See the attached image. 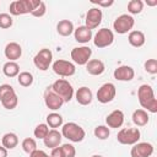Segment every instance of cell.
<instances>
[{"mask_svg": "<svg viewBox=\"0 0 157 157\" xmlns=\"http://www.w3.org/2000/svg\"><path fill=\"white\" fill-rule=\"evenodd\" d=\"M137 98H139V103L140 105L150 113H157V99L155 97V92L153 88L145 83L141 85L137 90Z\"/></svg>", "mask_w": 157, "mask_h": 157, "instance_id": "1", "label": "cell"}, {"mask_svg": "<svg viewBox=\"0 0 157 157\" xmlns=\"http://www.w3.org/2000/svg\"><path fill=\"white\" fill-rule=\"evenodd\" d=\"M40 0H15L10 4L9 10L12 16H20L26 13H32V11L38 7Z\"/></svg>", "mask_w": 157, "mask_h": 157, "instance_id": "2", "label": "cell"}, {"mask_svg": "<svg viewBox=\"0 0 157 157\" xmlns=\"http://www.w3.org/2000/svg\"><path fill=\"white\" fill-rule=\"evenodd\" d=\"M50 90L54 93H56L64 101V103L70 102L74 97V93H75L72 85L65 78H58L56 81H54L53 85L50 86Z\"/></svg>", "mask_w": 157, "mask_h": 157, "instance_id": "3", "label": "cell"}, {"mask_svg": "<svg viewBox=\"0 0 157 157\" xmlns=\"http://www.w3.org/2000/svg\"><path fill=\"white\" fill-rule=\"evenodd\" d=\"M0 102L5 109L12 110L18 104V97L12 86L4 83L0 86Z\"/></svg>", "mask_w": 157, "mask_h": 157, "instance_id": "4", "label": "cell"}, {"mask_svg": "<svg viewBox=\"0 0 157 157\" xmlns=\"http://www.w3.org/2000/svg\"><path fill=\"white\" fill-rule=\"evenodd\" d=\"M61 135H63V137L67 139L71 142H81L85 139L86 132H85L83 128H81L78 124L70 121V123H66L63 125Z\"/></svg>", "mask_w": 157, "mask_h": 157, "instance_id": "5", "label": "cell"}, {"mask_svg": "<svg viewBox=\"0 0 157 157\" xmlns=\"http://www.w3.org/2000/svg\"><path fill=\"white\" fill-rule=\"evenodd\" d=\"M135 25V20L131 15L129 13H123L120 16H118L114 22H113V29L118 33V34H125L128 32H130L132 29Z\"/></svg>", "mask_w": 157, "mask_h": 157, "instance_id": "6", "label": "cell"}, {"mask_svg": "<svg viewBox=\"0 0 157 157\" xmlns=\"http://www.w3.org/2000/svg\"><path fill=\"white\" fill-rule=\"evenodd\" d=\"M141 132L137 128L121 129L117 135V140L121 145H135L136 142H139Z\"/></svg>", "mask_w": 157, "mask_h": 157, "instance_id": "7", "label": "cell"}, {"mask_svg": "<svg viewBox=\"0 0 157 157\" xmlns=\"http://www.w3.org/2000/svg\"><path fill=\"white\" fill-rule=\"evenodd\" d=\"M53 61V53L50 52V49L48 48H43L40 49L33 58V64L37 69L45 71L49 69L50 64Z\"/></svg>", "mask_w": 157, "mask_h": 157, "instance_id": "8", "label": "cell"}, {"mask_svg": "<svg viewBox=\"0 0 157 157\" xmlns=\"http://www.w3.org/2000/svg\"><path fill=\"white\" fill-rule=\"evenodd\" d=\"M52 69L56 75H59L61 77H70L76 72L75 64L71 61H67V60H63V59L55 60L53 63Z\"/></svg>", "mask_w": 157, "mask_h": 157, "instance_id": "9", "label": "cell"}, {"mask_svg": "<svg viewBox=\"0 0 157 157\" xmlns=\"http://www.w3.org/2000/svg\"><path fill=\"white\" fill-rule=\"evenodd\" d=\"M114 42V33L109 28H101L93 37V44L97 48H107Z\"/></svg>", "mask_w": 157, "mask_h": 157, "instance_id": "10", "label": "cell"}, {"mask_svg": "<svg viewBox=\"0 0 157 157\" xmlns=\"http://www.w3.org/2000/svg\"><path fill=\"white\" fill-rule=\"evenodd\" d=\"M115 94H117V88H115L114 83L107 82V83H103L98 88V91H97V99H98L99 103L105 104V103L112 102L115 98Z\"/></svg>", "mask_w": 157, "mask_h": 157, "instance_id": "11", "label": "cell"}, {"mask_svg": "<svg viewBox=\"0 0 157 157\" xmlns=\"http://www.w3.org/2000/svg\"><path fill=\"white\" fill-rule=\"evenodd\" d=\"M91 55H92V49L87 45L76 47L71 50V59L75 64L78 65H86L91 60Z\"/></svg>", "mask_w": 157, "mask_h": 157, "instance_id": "12", "label": "cell"}, {"mask_svg": "<svg viewBox=\"0 0 157 157\" xmlns=\"http://www.w3.org/2000/svg\"><path fill=\"white\" fill-rule=\"evenodd\" d=\"M102 18H103V12L99 7H91L87 13H86V18H85V26L87 28H90L91 31L97 28L101 22H102Z\"/></svg>", "mask_w": 157, "mask_h": 157, "instance_id": "13", "label": "cell"}, {"mask_svg": "<svg viewBox=\"0 0 157 157\" xmlns=\"http://www.w3.org/2000/svg\"><path fill=\"white\" fill-rule=\"evenodd\" d=\"M153 153V146L150 142H136L130 151L131 157H150Z\"/></svg>", "mask_w": 157, "mask_h": 157, "instance_id": "14", "label": "cell"}, {"mask_svg": "<svg viewBox=\"0 0 157 157\" xmlns=\"http://www.w3.org/2000/svg\"><path fill=\"white\" fill-rule=\"evenodd\" d=\"M44 103H45L47 108H49L50 110H58L63 107L64 101L56 93H54L52 90H47L45 94H44Z\"/></svg>", "mask_w": 157, "mask_h": 157, "instance_id": "15", "label": "cell"}, {"mask_svg": "<svg viewBox=\"0 0 157 157\" xmlns=\"http://www.w3.org/2000/svg\"><path fill=\"white\" fill-rule=\"evenodd\" d=\"M4 54H5L6 59H9V61H16L22 55V48L18 43L10 42L6 44V47L4 49Z\"/></svg>", "mask_w": 157, "mask_h": 157, "instance_id": "16", "label": "cell"}, {"mask_svg": "<svg viewBox=\"0 0 157 157\" xmlns=\"http://www.w3.org/2000/svg\"><path fill=\"white\" fill-rule=\"evenodd\" d=\"M113 76L115 80L118 81H131L135 76V71L131 66L128 65H121L119 67H117L113 72Z\"/></svg>", "mask_w": 157, "mask_h": 157, "instance_id": "17", "label": "cell"}, {"mask_svg": "<svg viewBox=\"0 0 157 157\" xmlns=\"http://www.w3.org/2000/svg\"><path fill=\"white\" fill-rule=\"evenodd\" d=\"M105 123L108 128L118 129L124 124V113L120 109H115L112 113H109L105 118Z\"/></svg>", "mask_w": 157, "mask_h": 157, "instance_id": "18", "label": "cell"}, {"mask_svg": "<svg viewBox=\"0 0 157 157\" xmlns=\"http://www.w3.org/2000/svg\"><path fill=\"white\" fill-rule=\"evenodd\" d=\"M75 97H76V101H77L78 104L88 105L92 102V99H93V93H92V91L88 87L82 86V87H80L75 92Z\"/></svg>", "mask_w": 157, "mask_h": 157, "instance_id": "19", "label": "cell"}, {"mask_svg": "<svg viewBox=\"0 0 157 157\" xmlns=\"http://www.w3.org/2000/svg\"><path fill=\"white\" fill-rule=\"evenodd\" d=\"M61 139H63L61 132H59L56 129H50L48 135L43 139V141H44V145L47 147L55 148V147H58L61 144Z\"/></svg>", "mask_w": 157, "mask_h": 157, "instance_id": "20", "label": "cell"}, {"mask_svg": "<svg viewBox=\"0 0 157 157\" xmlns=\"http://www.w3.org/2000/svg\"><path fill=\"white\" fill-rule=\"evenodd\" d=\"M74 37L76 42L86 44L92 39V31L86 26H78L77 28L74 29Z\"/></svg>", "mask_w": 157, "mask_h": 157, "instance_id": "21", "label": "cell"}, {"mask_svg": "<svg viewBox=\"0 0 157 157\" xmlns=\"http://www.w3.org/2000/svg\"><path fill=\"white\" fill-rule=\"evenodd\" d=\"M86 70L90 75H93V76H99L104 72L105 70V66H104V63L99 59H91L87 64H86Z\"/></svg>", "mask_w": 157, "mask_h": 157, "instance_id": "22", "label": "cell"}, {"mask_svg": "<svg viewBox=\"0 0 157 157\" xmlns=\"http://www.w3.org/2000/svg\"><path fill=\"white\" fill-rule=\"evenodd\" d=\"M128 40L130 43V45L135 47V48H140L145 44V34L141 31H130L129 36H128Z\"/></svg>", "mask_w": 157, "mask_h": 157, "instance_id": "23", "label": "cell"}, {"mask_svg": "<svg viewBox=\"0 0 157 157\" xmlns=\"http://www.w3.org/2000/svg\"><path fill=\"white\" fill-rule=\"evenodd\" d=\"M74 23L70 20H61L56 25V32L63 37H69L74 33Z\"/></svg>", "mask_w": 157, "mask_h": 157, "instance_id": "24", "label": "cell"}, {"mask_svg": "<svg viewBox=\"0 0 157 157\" xmlns=\"http://www.w3.org/2000/svg\"><path fill=\"white\" fill-rule=\"evenodd\" d=\"M131 118H132V123L136 126H145L148 123V119H150L148 113L145 109H136V110H134Z\"/></svg>", "mask_w": 157, "mask_h": 157, "instance_id": "25", "label": "cell"}, {"mask_svg": "<svg viewBox=\"0 0 157 157\" xmlns=\"http://www.w3.org/2000/svg\"><path fill=\"white\" fill-rule=\"evenodd\" d=\"M1 144L6 150H12L18 145V137L13 132H6L1 139Z\"/></svg>", "mask_w": 157, "mask_h": 157, "instance_id": "26", "label": "cell"}, {"mask_svg": "<svg viewBox=\"0 0 157 157\" xmlns=\"http://www.w3.org/2000/svg\"><path fill=\"white\" fill-rule=\"evenodd\" d=\"M2 72L7 77H16L20 74V65L16 61H7L2 66Z\"/></svg>", "mask_w": 157, "mask_h": 157, "instance_id": "27", "label": "cell"}, {"mask_svg": "<svg viewBox=\"0 0 157 157\" xmlns=\"http://www.w3.org/2000/svg\"><path fill=\"white\" fill-rule=\"evenodd\" d=\"M47 125L52 129H56V128L63 126V117L55 112L48 114L47 115Z\"/></svg>", "mask_w": 157, "mask_h": 157, "instance_id": "28", "label": "cell"}, {"mask_svg": "<svg viewBox=\"0 0 157 157\" xmlns=\"http://www.w3.org/2000/svg\"><path fill=\"white\" fill-rule=\"evenodd\" d=\"M17 81L22 87H29L33 83V75L28 71H22L17 75Z\"/></svg>", "mask_w": 157, "mask_h": 157, "instance_id": "29", "label": "cell"}, {"mask_svg": "<svg viewBox=\"0 0 157 157\" xmlns=\"http://www.w3.org/2000/svg\"><path fill=\"white\" fill-rule=\"evenodd\" d=\"M144 10L142 0H130L128 2V11L131 15H137Z\"/></svg>", "mask_w": 157, "mask_h": 157, "instance_id": "30", "label": "cell"}, {"mask_svg": "<svg viewBox=\"0 0 157 157\" xmlns=\"http://www.w3.org/2000/svg\"><path fill=\"white\" fill-rule=\"evenodd\" d=\"M93 134H94V136H96L97 139H99V140H105V139L109 137L110 130H109V128L105 126V125H98V126L94 128Z\"/></svg>", "mask_w": 157, "mask_h": 157, "instance_id": "31", "label": "cell"}, {"mask_svg": "<svg viewBox=\"0 0 157 157\" xmlns=\"http://www.w3.org/2000/svg\"><path fill=\"white\" fill-rule=\"evenodd\" d=\"M22 150L26 152V153H32L33 151L37 150V142L33 137H26L23 141H22Z\"/></svg>", "mask_w": 157, "mask_h": 157, "instance_id": "32", "label": "cell"}, {"mask_svg": "<svg viewBox=\"0 0 157 157\" xmlns=\"http://www.w3.org/2000/svg\"><path fill=\"white\" fill-rule=\"evenodd\" d=\"M48 132H49V126H48L47 124H44V123L38 124V125L34 128V131H33L34 137H37V139H42V140L48 135Z\"/></svg>", "mask_w": 157, "mask_h": 157, "instance_id": "33", "label": "cell"}, {"mask_svg": "<svg viewBox=\"0 0 157 157\" xmlns=\"http://www.w3.org/2000/svg\"><path fill=\"white\" fill-rule=\"evenodd\" d=\"M144 67L146 70V72L155 75L157 74V60L156 59H147L144 64Z\"/></svg>", "mask_w": 157, "mask_h": 157, "instance_id": "34", "label": "cell"}, {"mask_svg": "<svg viewBox=\"0 0 157 157\" xmlns=\"http://www.w3.org/2000/svg\"><path fill=\"white\" fill-rule=\"evenodd\" d=\"M12 26V17L9 13H0V28L7 29Z\"/></svg>", "mask_w": 157, "mask_h": 157, "instance_id": "35", "label": "cell"}, {"mask_svg": "<svg viewBox=\"0 0 157 157\" xmlns=\"http://www.w3.org/2000/svg\"><path fill=\"white\" fill-rule=\"evenodd\" d=\"M64 157H75L76 156V150L71 144H64L60 146Z\"/></svg>", "mask_w": 157, "mask_h": 157, "instance_id": "36", "label": "cell"}, {"mask_svg": "<svg viewBox=\"0 0 157 157\" xmlns=\"http://www.w3.org/2000/svg\"><path fill=\"white\" fill-rule=\"evenodd\" d=\"M45 12H47V6H45V2H43V1H40V4H39V6L38 7H36L33 11H32V16H34V17H42V16H44L45 15Z\"/></svg>", "mask_w": 157, "mask_h": 157, "instance_id": "37", "label": "cell"}, {"mask_svg": "<svg viewBox=\"0 0 157 157\" xmlns=\"http://www.w3.org/2000/svg\"><path fill=\"white\" fill-rule=\"evenodd\" d=\"M92 4L97 5L98 7H109L114 4V0H104V1H97V0H91Z\"/></svg>", "mask_w": 157, "mask_h": 157, "instance_id": "38", "label": "cell"}, {"mask_svg": "<svg viewBox=\"0 0 157 157\" xmlns=\"http://www.w3.org/2000/svg\"><path fill=\"white\" fill-rule=\"evenodd\" d=\"M29 157H50V155H48L47 152H44L43 150H36L32 153H29Z\"/></svg>", "mask_w": 157, "mask_h": 157, "instance_id": "39", "label": "cell"}, {"mask_svg": "<svg viewBox=\"0 0 157 157\" xmlns=\"http://www.w3.org/2000/svg\"><path fill=\"white\" fill-rule=\"evenodd\" d=\"M50 157H64L63 151H61V147H60V146H58V147H55V148H52Z\"/></svg>", "mask_w": 157, "mask_h": 157, "instance_id": "40", "label": "cell"}, {"mask_svg": "<svg viewBox=\"0 0 157 157\" xmlns=\"http://www.w3.org/2000/svg\"><path fill=\"white\" fill-rule=\"evenodd\" d=\"M0 157H7V150L4 146H0Z\"/></svg>", "mask_w": 157, "mask_h": 157, "instance_id": "41", "label": "cell"}, {"mask_svg": "<svg viewBox=\"0 0 157 157\" xmlns=\"http://www.w3.org/2000/svg\"><path fill=\"white\" fill-rule=\"evenodd\" d=\"M146 2H147V5H150V6H156V5H157V0H153V1L147 0Z\"/></svg>", "mask_w": 157, "mask_h": 157, "instance_id": "42", "label": "cell"}, {"mask_svg": "<svg viewBox=\"0 0 157 157\" xmlns=\"http://www.w3.org/2000/svg\"><path fill=\"white\" fill-rule=\"evenodd\" d=\"M91 157H103V156H101V155H93V156H91Z\"/></svg>", "mask_w": 157, "mask_h": 157, "instance_id": "43", "label": "cell"}]
</instances>
